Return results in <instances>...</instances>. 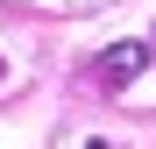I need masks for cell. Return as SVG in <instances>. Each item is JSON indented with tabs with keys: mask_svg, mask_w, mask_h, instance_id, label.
Masks as SVG:
<instances>
[{
	"mask_svg": "<svg viewBox=\"0 0 156 149\" xmlns=\"http://www.w3.org/2000/svg\"><path fill=\"white\" fill-rule=\"evenodd\" d=\"M142 64H149V50H142V43H114L107 57H99V78H107V85H128Z\"/></svg>",
	"mask_w": 156,
	"mask_h": 149,
	"instance_id": "cell-1",
	"label": "cell"
}]
</instances>
